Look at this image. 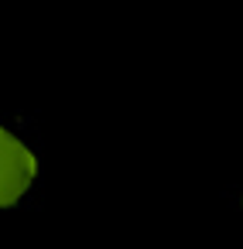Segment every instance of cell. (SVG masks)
Here are the masks:
<instances>
[{
    "label": "cell",
    "instance_id": "1",
    "mask_svg": "<svg viewBox=\"0 0 243 249\" xmlns=\"http://www.w3.org/2000/svg\"><path fill=\"white\" fill-rule=\"evenodd\" d=\"M35 174H38L35 154L14 133L0 126V208H11L14 201H21Z\"/></svg>",
    "mask_w": 243,
    "mask_h": 249
}]
</instances>
